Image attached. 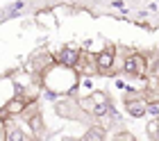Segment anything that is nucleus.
Segmentation results:
<instances>
[{"label": "nucleus", "instance_id": "3", "mask_svg": "<svg viewBox=\"0 0 159 141\" xmlns=\"http://www.w3.org/2000/svg\"><path fill=\"white\" fill-rule=\"evenodd\" d=\"M125 112L132 116V118H143L148 114V100L143 93H134L132 89H127V96H125Z\"/></svg>", "mask_w": 159, "mask_h": 141}, {"label": "nucleus", "instance_id": "7", "mask_svg": "<svg viewBox=\"0 0 159 141\" xmlns=\"http://www.w3.org/2000/svg\"><path fill=\"white\" fill-rule=\"evenodd\" d=\"M107 137V132L102 125H93V128H89L84 132V141H102Z\"/></svg>", "mask_w": 159, "mask_h": 141}, {"label": "nucleus", "instance_id": "10", "mask_svg": "<svg viewBox=\"0 0 159 141\" xmlns=\"http://www.w3.org/2000/svg\"><path fill=\"white\" fill-rule=\"evenodd\" d=\"M23 0H18V2H14V5H9V12H18V9H23Z\"/></svg>", "mask_w": 159, "mask_h": 141}, {"label": "nucleus", "instance_id": "11", "mask_svg": "<svg viewBox=\"0 0 159 141\" xmlns=\"http://www.w3.org/2000/svg\"><path fill=\"white\" fill-rule=\"evenodd\" d=\"M157 84H159V78H157Z\"/></svg>", "mask_w": 159, "mask_h": 141}, {"label": "nucleus", "instance_id": "8", "mask_svg": "<svg viewBox=\"0 0 159 141\" xmlns=\"http://www.w3.org/2000/svg\"><path fill=\"white\" fill-rule=\"evenodd\" d=\"M148 134L152 137V139H159V118L157 116L148 123Z\"/></svg>", "mask_w": 159, "mask_h": 141}, {"label": "nucleus", "instance_id": "1", "mask_svg": "<svg viewBox=\"0 0 159 141\" xmlns=\"http://www.w3.org/2000/svg\"><path fill=\"white\" fill-rule=\"evenodd\" d=\"M80 73L70 66H64V64H52L50 68L43 73V84L48 87V96L55 98L57 93H70L80 82Z\"/></svg>", "mask_w": 159, "mask_h": 141}, {"label": "nucleus", "instance_id": "4", "mask_svg": "<svg viewBox=\"0 0 159 141\" xmlns=\"http://www.w3.org/2000/svg\"><path fill=\"white\" fill-rule=\"evenodd\" d=\"M75 71L80 73V75H98L100 73V66H98V55L89 53V50H82V55H80V62L75 66Z\"/></svg>", "mask_w": 159, "mask_h": 141}, {"label": "nucleus", "instance_id": "9", "mask_svg": "<svg viewBox=\"0 0 159 141\" xmlns=\"http://www.w3.org/2000/svg\"><path fill=\"white\" fill-rule=\"evenodd\" d=\"M114 139H116V141H134V137L129 134V132H116Z\"/></svg>", "mask_w": 159, "mask_h": 141}, {"label": "nucleus", "instance_id": "5", "mask_svg": "<svg viewBox=\"0 0 159 141\" xmlns=\"http://www.w3.org/2000/svg\"><path fill=\"white\" fill-rule=\"evenodd\" d=\"M98 55V66H100V73H111V68H114V62H116V46H105L100 53H96Z\"/></svg>", "mask_w": 159, "mask_h": 141}, {"label": "nucleus", "instance_id": "2", "mask_svg": "<svg viewBox=\"0 0 159 141\" xmlns=\"http://www.w3.org/2000/svg\"><path fill=\"white\" fill-rule=\"evenodd\" d=\"M150 71V62L146 55L141 53H129L125 59H123V73L132 78H146Z\"/></svg>", "mask_w": 159, "mask_h": 141}, {"label": "nucleus", "instance_id": "12", "mask_svg": "<svg viewBox=\"0 0 159 141\" xmlns=\"http://www.w3.org/2000/svg\"><path fill=\"white\" fill-rule=\"evenodd\" d=\"M157 118H159V116H157ZM157 141H159V139H157Z\"/></svg>", "mask_w": 159, "mask_h": 141}, {"label": "nucleus", "instance_id": "6", "mask_svg": "<svg viewBox=\"0 0 159 141\" xmlns=\"http://www.w3.org/2000/svg\"><path fill=\"white\" fill-rule=\"evenodd\" d=\"M80 55H82V50L80 48H61V50H57V55H55V62L57 64H64V66H70V68H75L77 62H80Z\"/></svg>", "mask_w": 159, "mask_h": 141}]
</instances>
